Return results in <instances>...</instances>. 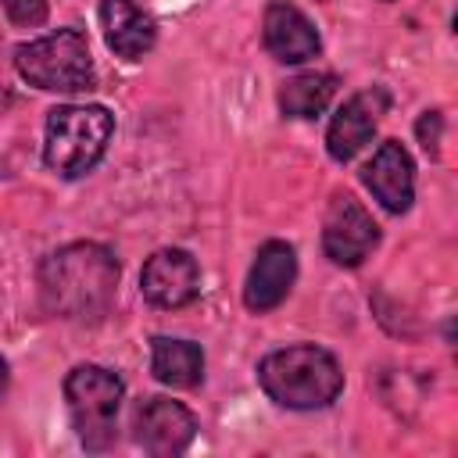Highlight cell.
Here are the masks:
<instances>
[{"instance_id": "cell-1", "label": "cell", "mask_w": 458, "mask_h": 458, "mask_svg": "<svg viewBox=\"0 0 458 458\" xmlns=\"http://www.w3.org/2000/svg\"><path fill=\"white\" fill-rule=\"evenodd\" d=\"M118 290V261L104 243H68L39 265V301L50 315L72 322H100Z\"/></svg>"}, {"instance_id": "cell-2", "label": "cell", "mask_w": 458, "mask_h": 458, "mask_svg": "<svg viewBox=\"0 0 458 458\" xmlns=\"http://www.w3.org/2000/svg\"><path fill=\"white\" fill-rule=\"evenodd\" d=\"M258 383L279 408L315 411L340 397L344 372H340V361L326 347L293 344V347H279L261 358Z\"/></svg>"}, {"instance_id": "cell-3", "label": "cell", "mask_w": 458, "mask_h": 458, "mask_svg": "<svg viewBox=\"0 0 458 458\" xmlns=\"http://www.w3.org/2000/svg\"><path fill=\"white\" fill-rule=\"evenodd\" d=\"M114 132V118L100 104H64L47 114L43 161L61 179H79L97 168Z\"/></svg>"}, {"instance_id": "cell-4", "label": "cell", "mask_w": 458, "mask_h": 458, "mask_svg": "<svg viewBox=\"0 0 458 458\" xmlns=\"http://www.w3.org/2000/svg\"><path fill=\"white\" fill-rule=\"evenodd\" d=\"M18 75L50 93H89L97 89V68L89 54V39L79 29H57L50 36L29 39L14 50Z\"/></svg>"}, {"instance_id": "cell-5", "label": "cell", "mask_w": 458, "mask_h": 458, "mask_svg": "<svg viewBox=\"0 0 458 458\" xmlns=\"http://www.w3.org/2000/svg\"><path fill=\"white\" fill-rule=\"evenodd\" d=\"M122 397H125V383L104 365H75L64 376L68 415L86 451H107L114 444Z\"/></svg>"}, {"instance_id": "cell-6", "label": "cell", "mask_w": 458, "mask_h": 458, "mask_svg": "<svg viewBox=\"0 0 458 458\" xmlns=\"http://www.w3.org/2000/svg\"><path fill=\"white\" fill-rule=\"evenodd\" d=\"M379 247V225L351 193H336L322 222V250L340 268H358Z\"/></svg>"}, {"instance_id": "cell-7", "label": "cell", "mask_w": 458, "mask_h": 458, "mask_svg": "<svg viewBox=\"0 0 458 458\" xmlns=\"http://www.w3.org/2000/svg\"><path fill=\"white\" fill-rule=\"evenodd\" d=\"M140 290L154 308H165V311L186 308L200 297V265L193 261L190 250L165 247L143 261Z\"/></svg>"}, {"instance_id": "cell-8", "label": "cell", "mask_w": 458, "mask_h": 458, "mask_svg": "<svg viewBox=\"0 0 458 458\" xmlns=\"http://www.w3.org/2000/svg\"><path fill=\"white\" fill-rule=\"evenodd\" d=\"M136 444L154 458L182 454L197 437V419L186 404L172 397H147L132 415Z\"/></svg>"}, {"instance_id": "cell-9", "label": "cell", "mask_w": 458, "mask_h": 458, "mask_svg": "<svg viewBox=\"0 0 458 458\" xmlns=\"http://www.w3.org/2000/svg\"><path fill=\"white\" fill-rule=\"evenodd\" d=\"M386 107H390V93L383 86H369V89L347 97L344 107L333 114V122L326 129V150H329V157L340 161V165L351 161L372 140V132H376L379 118L386 114Z\"/></svg>"}, {"instance_id": "cell-10", "label": "cell", "mask_w": 458, "mask_h": 458, "mask_svg": "<svg viewBox=\"0 0 458 458\" xmlns=\"http://www.w3.org/2000/svg\"><path fill=\"white\" fill-rule=\"evenodd\" d=\"M297 279V254L290 243L283 240H268L258 247L254 254V265L247 272V283H243V304L250 311H272L286 301L290 286Z\"/></svg>"}, {"instance_id": "cell-11", "label": "cell", "mask_w": 458, "mask_h": 458, "mask_svg": "<svg viewBox=\"0 0 458 458\" xmlns=\"http://www.w3.org/2000/svg\"><path fill=\"white\" fill-rule=\"evenodd\" d=\"M361 182L372 190V197L390 215H404L411 208V200H415V165H411V154L397 140L379 143L372 161L361 168Z\"/></svg>"}, {"instance_id": "cell-12", "label": "cell", "mask_w": 458, "mask_h": 458, "mask_svg": "<svg viewBox=\"0 0 458 458\" xmlns=\"http://www.w3.org/2000/svg\"><path fill=\"white\" fill-rule=\"evenodd\" d=\"M261 36H265V47L276 61L283 64H301V61H311L318 57L322 50V39L315 32V25L308 21L304 11H297L293 4H283V0H272L265 7V21H261Z\"/></svg>"}, {"instance_id": "cell-13", "label": "cell", "mask_w": 458, "mask_h": 458, "mask_svg": "<svg viewBox=\"0 0 458 458\" xmlns=\"http://www.w3.org/2000/svg\"><path fill=\"white\" fill-rule=\"evenodd\" d=\"M100 25L107 47L125 61L143 57L157 43V25L136 0H100Z\"/></svg>"}, {"instance_id": "cell-14", "label": "cell", "mask_w": 458, "mask_h": 458, "mask_svg": "<svg viewBox=\"0 0 458 458\" xmlns=\"http://www.w3.org/2000/svg\"><path fill=\"white\" fill-rule=\"evenodd\" d=\"M150 372L172 390H193L204 379V351L193 340L154 336L150 340Z\"/></svg>"}, {"instance_id": "cell-15", "label": "cell", "mask_w": 458, "mask_h": 458, "mask_svg": "<svg viewBox=\"0 0 458 458\" xmlns=\"http://www.w3.org/2000/svg\"><path fill=\"white\" fill-rule=\"evenodd\" d=\"M333 93H336V79L329 72H304V75H293L290 82H283L279 107L286 118H315L329 107Z\"/></svg>"}, {"instance_id": "cell-16", "label": "cell", "mask_w": 458, "mask_h": 458, "mask_svg": "<svg viewBox=\"0 0 458 458\" xmlns=\"http://www.w3.org/2000/svg\"><path fill=\"white\" fill-rule=\"evenodd\" d=\"M4 11L14 25H43L47 21V0H4Z\"/></svg>"}, {"instance_id": "cell-17", "label": "cell", "mask_w": 458, "mask_h": 458, "mask_svg": "<svg viewBox=\"0 0 458 458\" xmlns=\"http://www.w3.org/2000/svg\"><path fill=\"white\" fill-rule=\"evenodd\" d=\"M415 132H419V143H422V150L437 157V154H440V132H444V114H440V111H426V114L419 118Z\"/></svg>"}, {"instance_id": "cell-18", "label": "cell", "mask_w": 458, "mask_h": 458, "mask_svg": "<svg viewBox=\"0 0 458 458\" xmlns=\"http://www.w3.org/2000/svg\"><path fill=\"white\" fill-rule=\"evenodd\" d=\"M7 383H11V369H7V358L0 354V397L7 394Z\"/></svg>"}]
</instances>
